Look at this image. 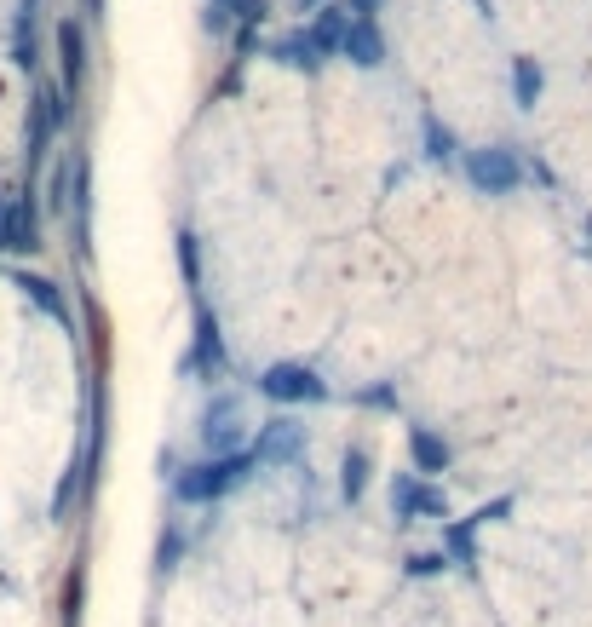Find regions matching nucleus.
<instances>
[{"label": "nucleus", "instance_id": "1a4fd4ad", "mask_svg": "<svg viewBox=\"0 0 592 627\" xmlns=\"http://www.w3.org/2000/svg\"><path fill=\"white\" fill-rule=\"evenodd\" d=\"M414 449H420V461H426V466H443V461H449V443H437L432 432H420V438H414Z\"/></svg>", "mask_w": 592, "mask_h": 627}, {"label": "nucleus", "instance_id": "9b49d317", "mask_svg": "<svg viewBox=\"0 0 592 627\" xmlns=\"http://www.w3.org/2000/svg\"><path fill=\"white\" fill-rule=\"evenodd\" d=\"M305 6H317V0H299V12H305Z\"/></svg>", "mask_w": 592, "mask_h": 627}, {"label": "nucleus", "instance_id": "20e7f679", "mask_svg": "<svg viewBox=\"0 0 592 627\" xmlns=\"http://www.w3.org/2000/svg\"><path fill=\"white\" fill-rule=\"evenodd\" d=\"M271 52L288 64V70H322V58H328V47H322L317 29H294V35H282Z\"/></svg>", "mask_w": 592, "mask_h": 627}, {"label": "nucleus", "instance_id": "7ed1b4c3", "mask_svg": "<svg viewBox=\"0 0 592 627\" xmlns=\"http://www.w3.org/2000/svg\"><path fill=\"white\" fill-rule=\"evenodd\" d=\"M340 58L363 64V70H380V64H386V41H380L374 18H351V24H345V35H340Z\"/></svg>", "mask_w": 592, "mask_h": 627}, {"label": "nucleus", "instance_id": "f257e3e1", "mask_svg": "<svg viewBox=\"0 0 592 627\" xmlns=\"http://www.w3.org/2000/svg\"><path fill=\"white\" fill-rule=\"evenodd\" d=\"M466 179L478 190H489V196H506V190L524 185V167H518L512 150H472L466 156Z\"/></svg>", "mask_w": 592, "mask_h": 627}, {"label": "nucleus", "instance_id": "39448f33", "mask_svg": "<svg viewBox=\"0 0 592 627\" xmlns=\"http://www.w3.org/2000/svg\"><path fill=\"white\" fill-rule=\"evenodd\" d=\"M242 455H230V461H213L202 466V472H190V478H179V495H219V489H230L236 478H242Z\"/></svg>", "mask_w": 592, "mask_h": 627}, {"label": "nucleus", "instance_id": "9d476101", "mask_svg": "<svg viewBox=\"0 0 592 627\" xmlns=\"http://www.w3.org/2000/svg\"><path fill=\"white\" fill-rule=\"evenodd\" d=\"M426 139H432V156H449V127H437V121H426Z\"/></svg>", "mask_w": 592, "mask_h": 627}, {"label": "nucleus", "instance_id": "0eeeda50", "mask_svg": "<svg viewBox=\"0 0 592 627\" xmlns=\"http://www.w3.org/2000/svg\"><path fill=\"white\" fill-rule=\"evenodd\" d=\"M58 47H64V75H69V81H81V58H87V47H81V29L64 24V29H58Z\"/></svg>", "mask_w": 592, "mask_h": 627}, {"label": "nucleus", "instance_id": "f03ea898", "mask_svg": "<svg viewBox=\"0 0 592 627\" xmlns=\"http://www.w3.org/2000/svg\"><path fill=\"white\" fill-rule=\"evenodd\" d=\"M259 392L276 397V403H299V397H322L328 386H322V380L305 369V363H276V369L259 380Z\"/></svg>", "mask_w": 592, "mask_h": 627}, {"label": "nucleus", "instance_id": "423d86ee", "mask_svg": "<svg viewBox=\"0 0 592 627\" xmlns=\"http://www.w3.org/2000/svg\"><path fill=\"white\" fill-rule=\"evenodd\" d=\"M512 87H518V104H535V98H541V70H535V64H529V58H512Z\"/></svg>", "mask_w": 592, "mask_h": 627}, {"label": "nucleus", "instance_id": "6e6552de", "mask_svg": "<svg viewBox=\"0 0 592 627\" xmlns=\"http://www.w3.org/2000/svg\"><path fill=\"white\" fill-rule=\"evenodd\" d=\"M225 18H236V24H259L265 12H271V0H213Z\"/></svg>", "mask_w": 592, "mask_h": 627}]
</instances>
